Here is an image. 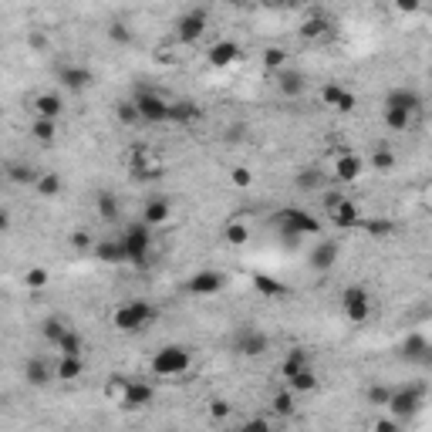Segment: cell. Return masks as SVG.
Here are the masks:
<instances>
[{
    "mask_svg": "<svg viewBox=\"0 0 432 432\" xmlns=\"http://www.w3.org/2000/svg\"><path fill=\"white\" fill-rule=\"evenodd\" d=\"M294 186L301 193H318V189H324V172L318 166H308V169H301L294 176Z\"/></svg>",
    "mask_w": 432,
    "mask_h": 432,
    "instance_id": "obj_26",
    "label": "cell"
},
{
    "mask_svg": "<svg viewBox=\"0 0 432 432\" xmlns=\"http://www.w3.org/2000/svg\"><path fill=\"white\" fill-rule=\"evenodd\" d=\"M236 352L244 358H260L270 352V338L263 335L260 328H244V331L236 335Z\"/></svg>",
    "mask_w": 432,
    "mask_h": 432,
    "instance_id": "obj_10",
    "label": "cell"
},
{
    "mask_svg": "<svg viewBox=\"0 0 432 432\" xmlns=\"http://www.w3.org/2000/svg\"><path fill=\"white\" fill-rule=\"evenodd\" d=\"M206 28H210V17H206V11H189V14L179 17V24H176V37L183 41V44H193V41H200L203 34H206Z\"/></svg>",
    "mask_w": 432,
    "mask_h": 432,
    "instance_id": "obj_9",
    "label": "cell"
},
{
    "mask_svg": "<svg viewBox=\"0 0 432 432\" xmlns=\"http://www.w3.org/2000/svg\"><path fill=\"white\" fill-rule=\"evenodd\" d=\"M136 108H139L142 122H169V112H172V102H166L162 95L155 92H139L136 98Z\"/></svg>",
    "mask_w": 432,
    "mask_h": 432,
    "instance_id": "obj_6",
    "label": "cell"
},
{
    "mask_svg": "<svg viewBox=\"0 0 432 432\" xmlns=\"http://www.w3.org/2000/svg\"><path fill=\"white\" fill-rule=\"evenodd\" d=\"M203 112H200V105L196 102H172V112H169V122H179V125H186V122H196Z\"/></svg>",
    "mask_w": 432,
    "mask_h": 432,
    "instance_id": "obj_31",
    "label": "cell"
},
{
    "mask_svg": "<svg viewBox=\"0 0 432 432\" xmlns=\"http://www.w3.org/2000/svg\"><path fill=\"white\" fill-rule=\"evenodd\" d=\"M341 311H344V318L352 324H361V321H368V314H371V297L365 287H344V294H341Z\"/></svg>",
    "mask_w": 432,
    "mask_h": 432,
    "instance_id": "obj_5",
    "label": "cell"
},
{
    "mask_svg": "<svg viewBox=\"0 0 432 432\" xmlns=\"http://www.w3.org/2000/svg\"><path fill=\"white\" fill-rule=\"evenodd\" d=\"M382 119L392 132H405L409 125H412V112H405V108H382Z\"/></svg>",
    "mask_w": 432,
    "mask_h": 432,
    "instance_id": "obj_32",
    "label": "cell"
},
{
    "mask_svg": "<svg viewBox=\"0 0 432 432\" xmlns=\"http://www.w3.org/2000/svg\"><path fill=\"white\" fill-rule=\"evenodd\" d=\"M31 136L41 142V145H54V139H58V122H54V119H34Z\"/></svg>",
    "mask_w": 432,
    "mask_h": 432,
    "instance_id": "obj_30",
    "label": "cell"
},
{
    "mask_svg": "<svg viewBox=\"0 0 432 432\" xmlns=\"http://www.w3.org/2000/svg\"><path fill=\"white\" fill-rule=\"evenodd\" d=\"M294 395H297V392H294L291 385L284 388V392H277V395L270 399V412L280 419H291L294 412H297V399H294Z\"/></svg>",
    "mask_w": 432,
    "mask_h": 432,
    "instance_id": "obj_25",
    "label": "cell"
},
{
    "mask_svg": "<svg viewBox=\"0 0 432 432\" xmlns=\"http://www.w3.org/2000/svg\"><path fill=\"white\" fill-rule=\"evenodd\" d=\"M365 395H368L371 405H388V399H392V392H388L385 385H368V392H365Z\"/></svg>",
    "mask_w": 432,
    "mask_h": 432,
    "instance_id": "obj_46",
    "label": "cell"
},
{
    "mask_svg": "<svg viewBox=\"0 0 432 432\" xmlns=\"http://www.w3.org/2000/svg\"><path fill=\"white\" fill-rule=\"evenodd\" d=\"M230 416V402L227 399H213L210 402V419H227Z\"/></svg>",
    "mask_w": 432,
    "mask_h": 432,
    "instance_id": "obj_49",
    "label": "cell"
},
{
    "mask_svg": "<svg viewBox=\"0 0 432 432\" xmlns=\"http://www.w3.org/2000/svg\"><path fill=\"white\" fill-rule=\"evenodd\" d=\"M361 169H365V159H361V155H355V152L341 155L338 166H335V172H338L341 183H355L358 176H361Z\"/></svg>",
    "mask_w": 432,
    "mask_h": 432,
    "instance_id": "obj_21",
    "label": "cell"
},
{
    "mask_svg": "<svg viewBox=\"0 0 432 432\" xmlns=\"http://www.w3.org/2000/svg\"><path fill=\"white\" fill-rule=\"evenodd\" d=\"M385 105L388 108H405V112L416 115L419 108H422V95H419L416 88H392V92L385 95Z\"/></svg>",
    "mask_w": 432,
    "mask_h": 432,
    "instance_id": "obj_16",
    "label": "cell"
},
{
    "mask_svg": "<svg viewBox=\"0 0 432 432\" xmlns=\"http://www.w3.org/2000/svg\"><path fill=\"white\" fill-rule=\"evenodd\" d=\"M355 105H358V98L352 92H344V98L338 102V112H355Z\"/></svg>",
    "mask_w": 432,
    "mask_h": 432,
    "instance_id": "obj_52",
    "label": "cell"
},
{
    "mask_svg": "<svg viewBox=\"0 0 432 432\" xmlns=\"http://www.w3.org/2000/svg\"><path fill=\"white\" fill-rule=\"evenodd\" d=\"M24 284H28L31 291H41V287L47 284V270L44 267H31V270L24 274Z\"/></svg>",
    "mask_w": 432,
    "mask_h": 432,
    "instance_id": "obj_43",
    "label": "cell"
},
{
    "mask_svg": "<svg viewBox=\"0 0 432 432\" xmlns=\"http://www.w3.org/2000/svg\"><path fill=\"white\" fill-rule=\"evenodd\" d=\"M338 257H341L338 244H335V240H321V244H314V250L308 253V263H311V270L324 274V270H331V267L338 263Z\"/></svg>",
    "mask_w": 432,
    "mask_h": 432,
    "instance_id": "obj_12",
    "label": "cell"
},
{
    "mask_svg": "<svg viewBox=\"0 0 432 432\" xmlns=\"http://www.w3.org/2000/svg\"><path fill=\"white\" fill-rule=\"evenodd\" d=\"M24 378H28V385H34V388H44L51 378H58L54 375V368L47 365L44 358H31L28 365H24Z\"/></svg>",
    "mask_w": 432,
    "mask_h": 432,
    "instance_id": "obj_17",
    "label": "cell"
},
{
    "mask_svg": "<svg viewBox=\"0 0 432 432\" xmlns=\"http://www.w3.org/2000/svg\"><path fill=\"white\" fill-rule=\"evenodd\" d=\"M54 78L61 81V88H68V92H85L92 85V71L81 68V64H58Z\"/></svg>",
    "mask_w": 432,
    "mask_h": 432,
    "instance_id": "obj_11",
    "label": "cell"
},
{
    "mask_svg": "<svg viewBox=\"0 0 432 432\" xmlns=\"http://www.w3.org/2000/svg\"><path fill=\"white\" fill-rule=\"evenodd\" d=\"M54 352H58V355H81V352H85V341H81L78 331L68 328V331H64V338L54 344Z\"/></svg>",
    "mask_w": 432,
    "mask_h": 432,
    "instance_id": "obj_34",
    "label": "cell"
},
{
    "mask_svg": "<svg viewBox=\"0 0 432 432\" xmlns=\"http://www.w3.org/2000/svg\"><path fill=\"white\" fill-rule=\"evenodd\" d=\"M371 166H375L378 172L395 169V152H388V149H375V152H371Z\"/></svg>",
    "mask_w": 432,
    "mask_h": 432,
    "instance_id": "obj_41",
    "label": "cell"
},
{
    "mask_svg": "<svg viewBox=\"0 0 432 432\" xmlns=\"http://www.w3.org/2000/svg\"><path fill=\"white\" fill-rule=\"evenodd\" d=\"M321 98H324V105L338 108V102H341V98H344V88L331 81V85H324V88H321Z\"/></svg>",
    "mask_w": 432,
    "mask_h": 432,
    "instance_id": "obj_45",
    "label": "cell"
},
{
    "mask_svg": "<svg viewBox=\"0 0 432 432\" xmlns=\"http://www.w3.org/2000/svg\"><path fill=\"white\" fill-rule=\"evenodd\" d=\"M71 247L81 250V253H85V250H92L95 247L92 233H88V230H75V233H71Z\"/></svg>",
    "mask_w": 432,
    "mask_h": 432,
    "instance_id": "obj_47",
    "label": "cell"
},
{
    "mask_svg": "<svg viewBox=\"0 0 432 432\" xmlns=\"http://www.w3.org/2000/svg\"><path fill=\"white\" fill-rule=\"evenodd\" d=\"M365 230H368L371 236H388V233L395 230V223H392V220H365Z\"/></svg>",
    "mask_w": 432,
    "mask_h": 432,
    "instance_id": "obj_44",
    "label": "cell"
},
{
    "mask_svg": "<svg viewBox=\"0 0 432 432\" xmlns=\"http://www.w3.org/2000/svg\"><path fill=\"white\" fill-rule=\"evenodd\" d=\"M253 291L260 294V297H284L287 287L280 284L277 277H267V274H253Z\"/></svg>",
    "mask_w": 432,
    "mask_h": 432,
    "instance_id": "obj_29",
    "label": "cell"
},
{
    "mask_svg": "<svg viewBox=\"0 0 432 432\" xmlns=\"http://www.w3.org/2000/svg\"><path fill=\"white\" fill-rule=\"evenodd\" d=\"M152 399H155V388L149 382H125L122 409H145V405H152Z\"/></svg>",
    "mask_w": 432,
    "mask_h": 432,
    "instance_id": "obj_13",
    "label": "cell"
},
{
    "mask_svg": "<svg viewBox=\"0 0 432 432\" xmlns=\"http://www.w3.org/2000/svg\"><path fill=\"white\" fill-rule=\"evenodd\" d=\"M95 257L102 263H128V250L122 240H98L95 244Z\"/></svg>",
    "mask_w": 432,
    "mask_h": 432,
    "instance_id": "obj_18",
    "label": "cell"
},
{
    "mask_svg": "<svg viewBox=\"0 0 432 432\" xmlns=\"http://www.w3.org/2000/svg\"><path fill=\"white\" fill-rule=\"evenodd\" d=\"M324 31H328V17L324 14H314L301 24V37L304 41H318V37H324Z\"/></svg>",
    "mask_w": 432,
    "mask_h": 432,
    "instance_id": "obj_35",
    "label": "cell"
},
{
    "mask_svg": "<svg viewBox=\"0 0 432 432\" xmlns=\"http://www.w3.org/2000/svg\"><path fill=\"white\" fill-rule=\"evenodd\" d=\"M392 7L402 11V14H416L419 7H422V0H392Z\"/></svg>",
    "mask_w": 432,
    "mask_h": 432,
    "instance_id": "obj_50",
    "label": "cell"
},
{
    "mask_svg": "<svg viewBox=\"0 0 432 432\" xmlns=\"http://www.w3.org/2000/svg\"><path fill=\"white\" fill-rule=\"evenodd\" d=\"M61 176H58V172H41V179H37V186H34V189H37V196H44V200H51V196H58V193H61Z\"/></svg>",
    "mask_w": 432,
    "mask_h": 432,
    "instance_id": "obj_33",
    "label": "cell"
},
{
    "mask_svg": "<svg viewBox=\"0 0 432 432\" xmlns=\"http://www.w3.org/2000/svg\"><path fill=\"white\" fill-rule=\"evenodd\" d=\"M41 331H44V341H51V344H58V341L64 338V331H68V324H64L61 318H47Z\"/></svg>",
    "mask_w": 432,
    "mask_h": 432,
    "instance_id": "obj_39",
    "label": "cell"
},
{
    "mask_svg": "<svg viewBox=\"0 0 432 432\" xmlns=\"http://www.w3.org/2000/svg\"><path fill=\"white\" fill-rule=\"evenodd\" d=\"M277 88H280V95L297 98V95L304 92V75H301V71H294V68H280L277 71Z\"/></svg>",
    "mask_w": 432,
    "mask_h": 432,
    "instance_id": "obj_20",
    "label": "cell"
},
{
    "mask_svg": "<svg viewBox=\"0 0 432 432\" xmlns=\"http://www.w3.org/2000/svg\"><path fill=\"white\" fill-rule=\"evenodd\" d=\"M230 4H247V0H230Z\"/></svg>",
    "mask_w": 432,
    "mask_h": 432,
    "instance_id": "obj_56",
    "label": "cell"
},
{
    "mask_svg": "<svg viewBox=\"0 0 432 432\" xmlns=\"http://www.w3.org/2000/svg\"><path fill=\"white\" fill-rule=\"evenodd\" d=\"M7 179L17 186H37V179H41V172L34 169V166H28V162H7Z\"/></svg>",
    "mask_w": 432,
    "mask_h": 432,
    "instance_id": "obj_24",
    "label": "cell"
},
{
    "mask_svg": "<svg viewBox=\"0 0 432 432\" xmlns=\"http://www.w3.org/2000/svg\"><path fill=\"white\" fill-rule=\"evenodd\" d=\"M61 108H64V102L58 95H37V98H34V115H37V119H54V122H58Z\"/></svg>",
    "mask_w": 432,
    "mask_h": 432,
    "instance_id": "obj_27",
    "label": "cell"
},
{
    "mask_svg": "<svg viewBox=\"0 0 432 432\" xmlns=\"http://www.w3.org/2000/svg\"><path fill=\"white\" fill-rule=\"evenodd\" d=\"M95 206H98V216H102L105 223H115V220L122 216V203H119L115 193H108V189H102V193L95 196Z\"/></svg>",
    "mask_w": 432,
    "mask_h": 432,
    "instance_id": "obj_22",
    "label": "cell"
},
{
    "mask_svg": "<svg viewBox=\"0 0 432 432\" xmlns=\"http://www.w3.org/2000/svg\"><path fill=\"white\" fill-rule=\"evenodd\" d=\"M223 236H227V244H230V247H244V244L250 240V230H247V223L233 220V223H227V230H223Z\"/></svg>",
    "mask_w": 432,
    "mask_h": 432,
    "instance_id": "obj_37",
    "label": "cell"
},
{
    "mask_svg": "<svg viewBox=\"0 0 432 432\" xmlns=\"http://www.w3.org/2000/svg\"><path fill=\"white\" fill-rule=\"evenodd\" d=\"M429 352H432V344H429V338H426L422 331H412V335H405V338H402L399 355L405 358V361H426Z\"/></svg>",
    "mask_w": 432,
    "mask_h": 432,
    "instance_id": "obj_14",
    "label": "cell"
},
{
    "mask_svg": "<svg viewBox=\"0 0 432 432\" xmlns=\"http://www.w3.org/2000/svg\"><path fill=\"white\" fill-rule=\"evenodd\" d=\"M193 368V352L183 348V344H166L152 355V371L162 375V378H176V375H186Z\"/></svg>",
    "mask_w": 432,
    "mask_h": 432,
    "instance_id": "obj_2",
    "label": "cell"
},
{
    "mask_svg": "<svg viewBox=\"0 0 432 432\" xmlns=\"http://www.w3.org/2000/svg\"><path fill=\"white\" fill-rule=\"evenodd\" d=\"M115 115H119V122H122V125L142 122V115H139V108H136V102H119V105H115Z\"/></svg>",
    "mask_w": 432,
    "mask_h": 432,
    "instance_id": "obj_40",
    "label": "cell"
},
{
    "mask_svg": "<svg viewBox=\"0 0 432 432\" xmlns=\"http://www.w3.org/2000/svg\"><path fill=\"white\" fill-rule=\"evenodd\" d=\"M284 64H287V51H284V47L274 44L263 51V68H267V71H280Z\"/></svg>",
    "mask_w": 432,
    "mask_h": 432,
    "instance_id": "obj_38",
    "label": "cell"
},
{
    "mask_svg": "<svg viewBox=\"0 0 432 432\" xmlns=\"http://www.w3.org/2000/svg\"><path fill=\"white\" fill-rule=\"evenodd\" d=\"M169 216H172V206H169V200H162V196H152V200L142 206V220H145L149 227H162Z\"/></svg>",
    "mask_w": 432,
    "mask_h": 432,
    "instance_id": "obj_19",
    "label": "cell"
},
{
    "mask_svg": "<svg viewBox=\"0 0 432 432\" xmlns=\"http://www.w3.org/2000/svg\"><path fill=\"white\" fill-rule=\"evenodd\" d=\"M54 375H58L61 382H75V378H81V375H85V361H81V355H61L58 358V365H54Z\"/></svg>",
    "mask_w": 432,
    "mask_h": 432,
    "instance_id": "obj_23",
    "label": "cell"
},
{
    "mask_svg": "<svg viewBox=\"0 0 432 432\" xmlns=\"http://www.w3.org/2000/svg\"><path fill=\"white\" fill-rule=\"evenodd\" d=\"M422 399H426V392H422V385H405V388H399V392H392V399H388V412L395 419H412L422 409Z\"/></svg>",
    "mask_w": 432,
    "mask_h": 432,
    "instance_id": "obj_4",
    "label": "cell"
},
{
    "mask_svg": "<svg viewBox=\"0 0 432 432\" xmlns=\"http://www.w3.org/2000/svg\"><path fill=\"white\" fill-rule=\"evenodd\" d=\"M308 368V352L304 348H291L287 355H284V361H280V375L284 378H291V375H297V371Z\"/></svg>",
    "mask_w": 432,
    "mask_h": 432,
    "instance_id": "obj_28",
    "label": "cell"
},
{
    "mask_svg": "<svg viewBox=\"0 0 432 432\" xmlns=\"http://www.w3.org/2000/svg\"><path fill=\"white\" fill-rule=\"evenodd\" d=\"M240 58V44L236 41H216L210 51H206V61L213 64V68H227Z\"/></svg>",
    "mask_w": 432,
    "mask_h": 432,
    "instance_id": "obj_15",
    "label": "cell"
},
{
    "mask_svg": "<svg viewBox=\"0 0 432 432\" xmlns=\"http://www.w3.org/2000/svg\"><path fill=\"white\" fill-rule=\"evenodd\" d=\"M244 429H270V422H267V419H250Z\"/></svg>",
    "mask_w": 432,
    "mask_h": 432,
    "instance_id": "obj_53",
    "label": "cell"
},
{
    "mask_svg": "<svg viewBox=\"0 0 432 432\" xmlns=\"http://www.w3.org/2000/svg\"><path fill=\"white\" fill-rule=\"evenodd\" d=\"M399 426H402V419H395V416H392V419H378V422H375V429H378V432H395Z\"/></svg>",
    "mask_w": 432,
    "mask_h": 432,
    "instance_id": "obj_51",
    "label": "cell"
},
{
    "mask_svg": "<svg viewBox=\"0 0 432 432\" xmlns=\"http://www.w3.org/2000/svg\"><path fill=\"white\" fill-rule=\"evenodd\" d=\"M263 4H267V7H287L291 0H263Z\"/></svg>",
    "mask_w": 432,
    "mask_h": 432,
    "instance_id": "obj_55",
    "label": "cell"
},
{
    "mask_svg": "<svg viewBox=\"0 0 432 432\" xmlns=\"http://www.w3.org/2000/svg\"><path fill=\"white\" fill-rule=\"evenodd\" d=\"M155 321V308L149 301H125L122 308L112 314V324H115V331H122V335H136V331H145L149 324Z\"/></svg>",
    "mask_w": 432,
    "mask_h": 432,
    "instance_id": "obj_1",
    "label": "cell"
},
{
    "mask_svg": "<svg viewBox=\"0 0 432 432\" xmlns=\"http://www.w3.org/2000/svg\"><path fill=\"white\" fill-rule=\"evenodd\" d=\"M152 227L145 223V220H139V223H132L128 230L122 233V244H125V250H128V263L132 267H145L149 263V250H152Z\"/></svg>",
    "mask_w": 432,
    "mask_h": 432,
    "instance_id": "obj_3",
    "label": "cell"
},
{
    "mask_svg": "<svg viewBox=\"0 0 432 432\" xmlns=\"http://www.w3.org/2000/svg\"><path fill=\"white\" fill-rule=\"evenodd\" d=\"M287 385H291L297 395H304V392H314V388H318V375L311 368H304V371H297V375H291Z\"/></svg>",
    "mask_w": 432,
    "mask_h": 432,
    "instance_id": "obj_36",
    "label": "cell"
},
{
    "mask_svg": "<svg viewBox=\"0 0 432 432\" xmlns=\"http://www.w3.org/2000/svg\"><path fill=\"white\" fill-rule=\"evenodd\" d=\"M28 44H31V47H37V51H44V44H47V41H44V37H41V34H31V37H28Z\"/></svg>",
    "mask_w": 432,
    "mask_h": 432,
    "instance_id": "obj_54",
    "label": "cell"
},
{
    "mask_svg": "<svg viewBox=\"0 0 432 432\" xmlns=\"http://www.w3.org/2000/svg\"><path fill=\"white\" fill-rule=\"evenodd\" d=\"M230 179H233V186H240V189H247V186L253 183V172H250L247 166H236V169L230 172Z\"/></svg>",
    "mask_w": 432,
    "mask_h": 432,
    "instance_id": "obj_48",
    "label": "cell"
},
{
    "mask_svg": "<svg viewBox=\"0 0 432 432\" xmlns=\"http://www.w3.org/2000/svg\"><path fill=\"white\" fill-rule=\"evenodd\" d=\"M328 220L338 227V230H352L361 223V210L352 200H338V196H328Z\"/></svg>",
    "mask_w": 432,
    "mask_h": 432,
    "instance_id": "obj_8",
    "label": "cell"
},
{
    "mask_svg": "<svg viewBox=\"0 0 432 432\" xmlns=\"http://www.w3.org/2000/svg\"><path fill=\"white\" fill-rule=\"evenodd\" d=\"M227 287V277L220 274V270H196L193 277L186 280V291L193 294V297H216V294Z\"/></svg>",
    "mask_w": 432,
    "mask_h": 432,
    "instance_id": "obj_7",
    "label": "cell"
},
{
    "mask_svg": "<svg viewBox=\"0 0 432 432\" xmlns=\"http://www.w3.org/2000/svg\"><path fill=\"white\" fill-rule=\"evenodd\" d=\"M108 41H115V44H132V31L125 28L122 20H115V24H108Z\"/></svg>",
    "mask_w": 432,
    "mask_h": 432,
    "instance_id": "obj_42",
    "label": "cell"
}]
</instances>
